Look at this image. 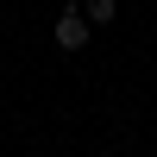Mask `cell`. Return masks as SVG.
Returning <instances> with one entry per match:
<instances>
[{
  "mask_svg": "<svg viewBox=\"0 0 157 157\" xmlns=\"http://www.w3.org/2000/svg\"><path fill=\"white\" fill-rule=\"evenodd\" d=\"M57 44H63V50H82V44H88V19H82V6H63V19H57Z\"/></svg>",
  "mask_w": 157,
  "mask_h": 157,
  "instance_id": "obj_1",
  "label": "cell"
},
{
  "mask_svg": "<svg viewBox=\"0 0 157 157\" xmlns=\"http://www.w3.org/2000/svg\"><path fill=\"white\" fill-rule=\"evenodd\" d=\"M113 13H120V0H82V19L88 25H113Z\"/></svg>",
  "mask_w": 157,
  "mask_h": 157,
  "instance_id": "obj_2",
  "label": "cell"
}]
</instances>
